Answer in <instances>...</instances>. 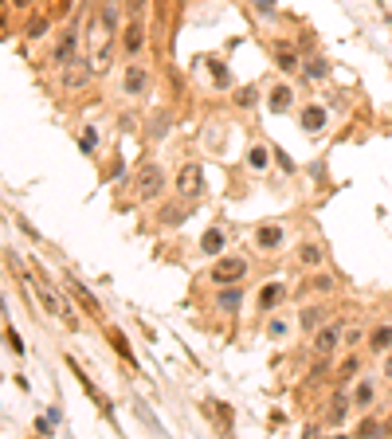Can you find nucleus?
Wrapping results in <instances>:
<instances>
[{"mask_svg":"<svg viewBox=\"0 0 392 439\" xmlns=\"http://www.w3.org/2000/svg\"><path fill=\"white\" fill-rule=\"evenodd\" d=\"M91 75H95V63L82 59V55H75L71 63L59 67V86H63V91H82V86L91 82Z\"/></svg>","mask_w":392,"mask_h":439,"instance_id":"1","label":"nucleus"},{"mask_svg":"<svg viewBox=\"0 0 392 439\" xmlns=\"http://www.w3.org/2000/svg\"><path fill=\"white\" fill-rule=\"evenodd\" d=\"M165 185H169V180H165V169L161 165H141V173H137V200H157V196H161L165 192Z\"/></svg>","mask_w":392,"mask_h":439,"instance_id":"2","label":"nucleus"},{"mask_svg":"<svg viewBox=\"0 0 392 439\" xmlns=\"http://www.w3.org/2000/svg\"><path fill=\"white\" fill-rule=\"evenodd\" d=\"M244 274H247V259H240V255H220L208 278H212L216 287H235Z\"/></svg>","mask_w":392,"mask_h":439,"instance_id":"3","label":"nucleus"},{"mask_svg":"<svg viewBox=\"0 0 392 439\" xmlns=\"http://www.w3.org/2000/svg\"><path fill=\"white\" fill-rule=\"evenodd\" d=\"M341 337H345V326L341 322H325V326H318L314 329V357H334L338 353V345H341Z\"/></svg>","mask_w":392,"mask_h":439,"instance_id":"4","label":"nucleus"},{"mask_svg":"<svg viewBox=\"0 0 392 439\" xmlns=\"http://www.w3.org/2000/svg\"><path fill=\"white\" fill-rule=\"evenodd\" d=\"M32 290H36V298H40V306L47 310V314L63 318V322H75V318H71V306L55 294V287H47L43 278H36V274H32Z\"/></svg>","mask_w":392,"mask_h":439,"instance_id":"5","label":"nucleus"},{"mask_svg":"<svg viewBox=\"0 0 392 439\" xmlns=\"http://www.w3.org/2000/svg\"><path fill=\"white\" fill-rule=\"evenodd\" d=\"M176 192L189 200V196H200L204 192V173H200V165H185L181 169V177H176Z\"/></svg>","mask_w":392,"mask_h":439,"instance_id":"6","label":"nucleus"},{"mask_svg":"<svg viewBox=\"0 0 392 439\" xmlns=\"http://www.w3.org/2000/svg\"><path fill=\"white\" fill-rule=\"evenodd\" d=\"M122 91L130 98H141L149 91V71L146 67H137V63H130V67L122 71Z\"/></svg>","mask_w":392,"mask_h":439,"instance_id":"7","label":"nucleus"},{"mask_svg":"<svg viewBox=\"0 0 392 439\" xmlns=\"http://www.w3.org/2000/svg\"><path fill=\"white\" fill-rule=\"evenodd\" d=\"M75 55H79V32H75V27H67V32H63V40L55 43L51 59H55V67H63V63H71Z\"/></svg>","mask_w":392,"mask_h":439,"instance_id":"8","label":"nucleus"},{"mask_svg":"<svg viewBox=\"0 0 392 439\" xmlns=\"http://www.w3.org/2000/svg\"><path fill=\"white\" fill-rule=\"evenodd\" d=\"M349 404H353V396H349V392H338V396L330 400V412H325V424H330V427H341L345 420H349Z\"/></svg>","mask_w":392,"mask_h":439,"instance_id":"9","label":"nucleus"},{"mask_svg":"<svg viewBox=\"0 0 392 439\" xmlns=\"http://www.w3.org/2000/svg\"><path fill=\"white\" fill-rule=\"evenodd\" d=\"M141 43H146V24H141V20H130L126 32H122V51L126 55H137V51H141Z\"/></svg>","mask_w":392,"mask_h":439,"instance_id":"10","label":"nucleus"},{"mask_svg":"<svg viewBox=\"0 0 392 439\" xmlns=\"http://www.w3.org/2000/svg\"><path fill=\"white\" fill-rule=\"evenodd\" d=\"M298 326L306 329V333H314L318 326H325V306H322V302H310V306H302V314H298Z\"/></svg>","mask_w":392,"mask_h":439,"instance_id":"11","label":"nucleus"},{"mask_svg":"<svg viewBox=\"0 0 392 439\" xmlns=\"http://www.w3.org/2000/svg\"><path fill=\"white\" fill-rule=\"evenodd\" d=\"M255 247H263V251L283 247V228H279V224H263V228L255 232Z\"/></svg>","mask_w":392,"mask_h":439,"instance_id":"12","label":"nucleus"},{"mask_svg":"<svg viewBox=\"0 0 392 439\" xmlns=\"http://www.w3.org/2000/svg\"><path fill=\"white\" fill-rule=\"evenodd\" d=\"M369 349H373V353H389L392 349V326L389 322H380L377 329H369Z\"/></svg>","mask_w":392,"mask_h":439,"instance_id":"13","label":"nucleus"},{"mask_svg":"<svg viewBox=\"0 0 392 439\" xmlns=\"http://www.w3.org/2000/svg\"><path fill=\"white\" fill-rule=\"evenodd\" d=\"M298 118H302V130H306V134H322L325 130V106H306Z\"/></svg>","mask_w":392,"mask_h":439,"instance_id":"14","label":"nucleus"},{"mask_svg":"<svg viewBox=\"0 0 392 439\" xmlns=\"http://www.w3.org/2000/svg\"><path fill=\"white\" fill-rule=\"evenodd\" d=\"M224 247H228V235L220 232V228H208V232L200 235V251L204 255H220Z\"/></svg>","mask_w":392,"mask_h":439,"instance_id":"15","label":"nucleus"},{"mask_svg":"<svg viewBox=\"0 0 392 439\" xmlns=\"http://www.w3.org/2000/svg\"><path fill=\"white\" fill-rule=\"evenodd\" d=\"M373 400H377V384H373V381H361L357 388H353V408L369 412V408H373Z\"/></svg>","mask_w":392,"mask_h":439,"instance_id":"16","label":"nucleus"},{"mask_svg":"<svg viewBox=\"0 0 392 439\" xmlns=\"http://www.w3.org/2000/svg\"><path fill=\"white\" fill-rule=\"evenodd\" d=\"M67 287L75 290V298H79L82 306H87V314H95V318L102 314V306H98V298H95V294H91V290H87V287H82L79 278H67Z\"/></svg>","mask_w":392,"mask_h":439,"instance_id":"17","label":"nucleus"},{"mask_svg":"<svg viewBox=\"0 0 392 439\" xmlns=\"http://www.w3.org/2000/svg\"><path fill=\"white\" fill-rule=\"evenodd\" d=\"M98 20H102V32H106V36H114V32H118V20H122V12H118V0H106Z\"/></svg>","mask_w":392,"mask_h":439,"instance_id":"18","label":"nucleus"},{"mask_svg":"<svg viewBox=\"0 0 392 439\" xmlns=\"http://www.w3.org/2000/svg\"><path fill=\"white\" fill-rule=\"evenodd\" d=\"M286 294V287L283 283H267V287L259 290V310H275V302Z\"/></svg>","mask_w":392,"mask_h":439,"instance_id":"19","label":"nucleus"},{"mask_svg":"<svg viewBox=\"0 0 392 439\" xmlns=\"http://www.w3.org/2000/svg\"><path fill=\"white\" fill-rule=\"evenodd\" d=\"M290 102H295V91H290V86H275V91H270V110H275V114L290 110Z\"/></svg>","mask_w":392,"mask_h":439,"instance_id":"20","label":"nucleus"},{"mask_svg":"<svg viewBox=\"0 0 392 439\" xmlns=\"http://www.w3.org/2000/svg\"><path fill=\"white\" fill-rule=\"evenodd\" d=\"M275 63L283 71H298L302 63H298V55H295V47H283V43H275Z\"/></svg>","mask_w":392,"mask_h":439,"instance_id":"21","label":"nucleus"},{"mask_svg":"<svg viewBox=\"0 0 392 439\" xmlns=\"http://www.w3.org/2000/svg\"><path fill=\"white\" fill-rule=\"evenodd\" d=\"M322 255H325V251L318 244H302V247H298V263H302V267H318Z\"/></svg>","mask_w":392,"mask_h":439,"instance_id":"22","label":"nucleus"},{"mask_svg":"<svg viewBox=\"0 0 392 439\" xmlns=\"http://www.w3.org/2000/svg\"><path fill=\"white\" fill-rule=\"evenodd\" d=\"M110 345H114V349H118V353L126 357V365H137V361H134V349H130V342H126V337L118 333V329H110Z\"/></svg>","mask_w":392,"mask_h":439,"instance_id":"23","label":"nucleus"},{"mask_svg":"<svg viewBox=\"0 0 392 439\" xmlns=\"http://www.w3.org/2000/svg\"><path fill=\"white\" fill-rule=\"evenodd\" d=\"M286 333H290V322H286V318H270L267 322V337L279 342V337H286Z\"/></svg>","mask_w":392,"mask_h":439,"instance_id":"24","label":"nucleus"},{"mask_svg":"<svg viewBox=\"0 0 392 439\" xmlns=\"http://www.w3.org/2000/svg\"><path fill=\"white\" fill-rule=\"evenodd\" d=\"M325 71H330V63H325V59H310V63L302 67V75H306V79H325Z\"/></svg>","mask_w":392,"mask_h":439,"instance_id":"25","label":"nucleus"},{"mask_svg":"<svg viewBox=\"0 0 392 439\" xmlns=\"http://www.w3.org/2000/svg\"><path fill=\"white\" fill-rule=\"evenodd\" d=\"M240 302H244V294H240V290H224V294H220V310H228V314H231Z\"/></svg>","mask_w":392,"mask_h":439,"instance_id":"26","label":"nucleus"},{"mask_svg":"<svg viewBox=\"0 0 392 439\" xmlns=\"http://www.w3.org/2000/svg\"><path fill=\"white\" fill-rule=\"evenodd\" d=\"M357 369H361V361H357V357H345V361H341V369H338V377H341V381H349Z\"/></svg>","mask_w":392,"mask_h":439,"instance_id":"27","label":"nucleus"},{"mask_svg":"<svg viewBox=\"0 0 392 439\" xmlns=\"http://www.w3.org/2000/svg\"><path fill=\"white\" fill-rule=\"evenodd\" d=\"M361 337H365L361 329H345V337H341V345H345V349H353V345H361Z\"/></svg>","mask_w":392,"mask_h":439,"instance_id":"28","label":"nucleus"},{"mask_svg":"<svg viewBox=\"0 0 392 439\" xmlns=\"http://www.w3.org/2000/svg\"><path fill=\"white\" fill-rule=\"evenodd\" d=\"M334 287V278H330V274H314L310 278V290H330Z\"/></svg>","mask_w":392,"mask_h":439,"instance_id":"29","label":"nucleus"},{"mask_svg":"<svg viewBox=\"0 0 392 439\" xmlns=\"http://www.w3.org/2000/svg\"><path fill=\"white\" fill-rule=\"evenodd\" d=\"M247 161L255 165V169H263V165H267V150H263V145H255V150H251V157H247Z\"/></svg>","mask_w":392,"mask_h":439,"instance_id":"30","label":"nucleus"},{"mask_svg":"<svg viewBox=\"0 0 392 439\" xmlns=\"http://www.w3.org/2000/svg\"><path fill=\"white\" fill-rule=\"evenodd\" d=\"M43 32H47V20H40V16L27 20V36H43Z\"/></svg>","mask_w":392,"mask_h":439,"instance_id":"31","label":"nucleus"},{"mask_svg":"<svg viewBox=\"0 0 392 439\" xmlns=\"http://www.w3.org/2000/svg\"><path fill=\"white\" fill-rule=\"evenodd\" d=\"M255 91H240V95H235V102H240V106H255Z\"/></svg>","mask_w":392,"mask_h":439,"instance_id":"32","label":"nucleus"},{"mask_svg":"<svg viewBox=\"0 0 392 439\" xmlns=\"http://www.w3.org/2000/svg\"><path fill=\"white\" fill-rule=\"evenodd\" d=\"M95 145H98L95 130H87V134H82V150H87V153H95Z\"/></svg>","mask_w":392,"mask_h":439,"instance_id":"33","label":"nucleus"},{"mask_svg":"<svg viewBox=\"0 0 392 439\" xmlns=\"http://www.w3.org/2000/svg\"><path fill=\"white\" fill-rule=\"evenodd\" d=\"M141 8H146V0H126V12H130V16H137Z\"/></svg>","mask_w":392,"mask_h":439,"instance_id":"34","label":"nucleus"},{"mask_svg":"<svg viewBox=\"0 0 392 439\" xmlns=\"http://www.w3.org/2000/svg\"><path fill=\"white\" fill-rule=\"evenodd\" d=\"M165 224H176V220H181V208H165Z\"/></svg>","mask_w":392,"mask_h":439,"instance_id":"35","label":"nucleus"},{"mask_svg":"<svg viewBox=\"0 0 392 439\" xmlns=\"http://www.w3.org/2000/svg\"><path fill=\"white\" fill-rule=\"evenodd\" d=\"M384 377L392 381V353H384Z\"/></svg>","mask_w":392,"mask_h":439,"instance_id":"36","label":"nucleus"},{"mask_svg":"<svg viewBox=\"0 0 392 439\" xmlns=\"http://www.w3.org/2000/svg\"><path fill=\"white\" fill-rule=\"evenodd\" d=\"M36 0H12V8H32Z\"/></svg>","mask_w":392,"mask_h":439,"instance_id":"37","label":"nucleus"},{"mask_svg":"<svg viewBox=\"0 0 392 439\" xmlns=\"http://www.w3.org/2000/svg\"><path fill=\"white\" fill-rule=\"evenodd\" d=\"M384 431H389V436H392V420H389V424H384Z\"/></svg>","mask_w":392,"mask_h":439,"instance_id":"38","label":"nucleus"}]
</instances>
